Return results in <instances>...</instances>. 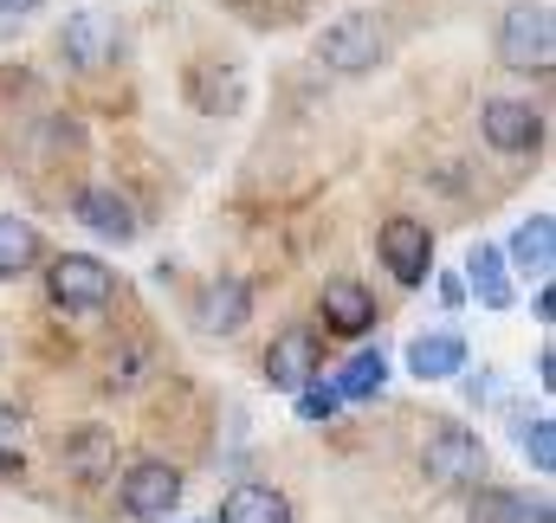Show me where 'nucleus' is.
Listing matches in <instances>:
<instances>
[{
	"mask_svg": "<svg viewBox=\"0 0 556 523\" xmlns=\"http://www.w3.org/2000/svg\"><path fill=\"white\" fill-rule=\"evenodd\" d=\"M46 304L59 317H98L117 304V271L98 253H46Z\"/></svg>",
	"mask_w": 556,
	"mask_h": 523,
	"instance_id": "1",
	"label": "nucleus"
},
{
	"mask_svg": "<svg viewBox=\"0 0 556 523\" xmlns=\"http://www.w3.org/2000/svg\"><path fill=\"white\" fill-rule=\"evenodd\" d=\"M485 465H492V452H485V439H479L466 420H433V426L420 433V472H427V485L472 492V485L485 479Z\"/></svg>",
	"mask_w": 556,
	"mask_h": 523,
	"instance_id": "2",
	"label": "nucleus"
},
{
	"mask_svg": "<svg viewBox=\"0 0 556 523\" xmlns=\"http://www.w3.org/2000/svg\"><path fill=\"white\" fill-rule=\"evenodd\" d=\"M498 65L505 72H525V78H544L556 65V20H551L544 0L505 7V20H498Z\"/></svg>",
	"mask_w": 556,
	"mask_h": 523,
	"instance_id": "3",
	"label": "nucleus"
},
{
	"mask_svg": "<svg viewBox=\"0 0 556 523\" xmlns=\"http://www.w3.org/2000/svg\"><path fill=\"white\" fill-rule=\"evenodd\" d=\"M117 498H124L130 523H168L181 511V465L175 459H130Z\"/></svg>",
	"mask_w": 556,
	"mask_h": 523,
	"instance_id": "4",
	"label": "nucleus"
},
{
	"mask_svg": "<svg viewBox=\"0 0 556 523\" xmlns=\"http://www.w3.org/2000/svg\"><path fill=\"white\" fill-rule=\"evenodd\" d=\"M376 259L389 265V278H395L402 291H420V284L433 278V233H427V220L389 214V220L376 227Z\"/></svg>",
	"mask_w": 556,
	"mask_h": 523,
	"instance_id": "5",
	"label": "nucleus"
},
{
	"mask_svg": "<svg viewBox=\"0 0 556 523\" xmlns=\"http://www.w3.org/2000/svg\"><path fill=\"white\" fill-rule=\"evenodd\" d=\"M382 52H389V46H382V20H376V13H343V20H330L324 39H317V59H324L330 72H343V78L376 72Z\"/></svg>",
	"mask_w": 556,
	"mask_h": 523,
	"instance_id": "6",
	"label": "nucleus"
},
{
	"mask_svg": "<svg viewBox=\"0 0 556 523\" xmlns=\"http://www.w3.org/2000/svg\"><path fill=\"white\" fill-rule=\"evenodd\" d=\"M260 369H266V382H273L278 394H298L311 375H324V336H317L311 323H291V330H278Z\"/></svg>",
	"mask_w": 556,
	"mask_h": 523,
	"instance_id": "7",
	"label": "nucleus"
},
{
	"mask_svg": "<svg viewBox=\"0 0 556 523\" xmlns=\"http://www.w3.org/2000/svg\"><path fill=\"white\" fill-rule=\"evenodd\" d=\"M317 317H324V330L330 336H369L376 323H382V304H376V291L363 284V278H324V291H317Z\"/></svg>",
	"mask_w": 556,
	"mask_h": 523,
	"instance_id": "8",
	"label": "nucleus"
},
{
	"mask_svg": "<svg viewBox=\"0 0 556 523\" xmlns=\"http://www.w3.org/2000/svg\"><path fill=\"white\" fill-rule=\"evenodd\" d=\"M479 130H485V142H492L498 155H538V149H544V117H538L525 98H492V104L479 111Z\"/></svg>",
	"mask_w": 556,
	"mask_h": 523,
	"instance_id": "9",
	"label": "nucleus"
},
{
	"mask_svg": "<svg viewBox=\"0 0 556 523\" xmlns=\"http://www.w3.org/2000/svg\"><path fill=\"white\" fill-rule=\"evenodd\" d=\"M72 220H78L85 233L111 240V246H130V240L142 233L137 207H130L117 188H78V194H72Z\"/></svg>",
	"mask_w": 556,
	"mask_h": 523,
	"instance_id": "10",
	"label": "nucleus"
},
{
	"mask_svg": "<svg viewBox=\"0 0 556 523\" xmlns=\"http://www.w3.org/2000/svg\"><path fill=\"white\" fill-rule=\"evenodd\" d=\"M466 523H551V498H531L525 485H492L479 479L466 492Z\"/></svg>",
	"mask_w": 556,
	"mask_h": 523,
	"instance_id": "11",
	"label": "nucleus"
},
{
	"mask_svg": "<svg viewBox=\"0 0 556 523\" xmlns=\"http://www.w3.org/2000/svg\"><path fill=\"white\" fill-rule=\"evenodd\" d=\"M402 362H408L415 382H459L466 362H472V349H466L459 330H420L415 343L402 349Z\"/></svg>",
	"mask_w": 556,
	"mask_h": 523,
	"instance_id": "12",
	"label": "nucleus"
},
{
	"mask_svg": "<svg viewBox=\"0 0 556 523\" xmlns=\"http://www.w3.org/2000/svg\"><path fill=\"white\" fill-rule=\"evenodd\" d=\"M59 52H65L72 72H104V65L117 59V20H104V13H72L65 33H59Z\"/></svg>",
	"mask_w": 556,
	"mask_h": 523,
	"instance_id": "13",
	"label": "nucleus"
},
{
	"mask_svg": "<svg viewBox=\"0 0 556 523\" xmlns=\"http://www.w3.org/2000/svg\"><path fill=\"white\" fill-rule=\"evenodd\" d=\"M59 465H65V479H78V485L111 479V472H117V433H111V426H72V433L59 439Z\"/></svg>",
	"mask_w": 556,
	"mask_h": 523,
	"instance_id": "14",
	"label": "nucleus"
},
{
	"mask_svg": "<svg viewBox=\"0 0 556 523\" xmlns=\"http://www.w3.org/2000/svg\"><path fill=\"white\" fill-rule=\"evenodd\" d=\"M459 284H466V297H479L485 310H511V304H518V278H511V265H505V246H492V240H479V246L466 253Z\"/></svg>",
	"mask_w": 556,
	"mask_h": 523,
	"instance_id": "15",
	"label": "nucleus"
},
{
	"mask_svg": "<svg viewBox=\"0 0 556 523\" xmlns=\"http://www.w3.org/2000/svg\"><path fill=\"white\" fill-rule=\"evenodd\" d=\"M551 259H556V214H531L518 233H511V246H505V265H511V278H551Z\"/></svg>",
	"mask_w": 556,
	"mask_h": 523,
	"instance_id": "16",
	"label": "nucleus"
},
{
	"mask_svg": "<svg viewBox=\"0 0 556 523\" xmlns=\"http://www.w3.org/2000/svg\"><path fill=\"white\" fill-rule=\"evenodd\" d=\"M247 317H253V284H247V278H220V284H207V291H201L194 323H201L207 336H233Z\"/></svg>",
	"mask_w": 556,
	"mask_h": 523,
	"instance_id": "17",
	"label": "nucleus"
},
{
	"mask_svg": "<svg viewBox=\"0 0 556 523\" xmlns=\"http://www.w3.org/2000/svg\"><path fill=\"white\" fill-rule=\"evenodd\" d=\"M214 523H298V511H291V498L278 485H233L220 498V518Z\"/></svg>",
	"mask_w": 556,
	"mask_h": 523,
	"instance_id": "18",
	"label": "nucleus"
},
{
	"mask_svg": "<svg viewBox=\"0 0 556 523\" xmlns=\"http://www.w3.org/2000/svg\"><path fill=\"white\" fill-rule=\"evenodd\" d=\"M39 265H46V233L20 214H0V284H13Z\"/></svg>",
	"mask_w": 556,
	"mask_h": 523,
	"instance_id": "19",
	"label": "nucleus"
},
{
	"mask_svg": "<svg viewBox=\"0 0 556 523\" xmlns=\"http://www.w3.org/2000/svg\"><path fill=\"white\" fill-rule=\"evenodd\" d=\"M337 394H343V407L350 400H376V394L389 388V349H363V356H350L343 362V375H330Z\"/></svg>",
	"mask_w": 556,
	"mask_h": 523,
	"instance_id": "20",
	"label": "nucleus"
},
{
	"mask_svg": "<svg viewBox=\"0 0 556 523\" xmlns=\"http://www.w3.org/2000/svg\"><path fill=\"white\" fill-rule=\"evenodd\" d=\"M26 465V407L0 400V479H20Z\"/></svg>",
	"mask_w": 556,
	"mask_h": 523,
	"instance_id": "21",
	"label": "nucleus"
},
{
	"mask_svg": "<svg viewBox=\"0 0 556 523\" xmlns=\"http://www.w3.org/2000/svg\"><path fill=\"white\" fill-rule=\"evenodd\" d=\"M518 446H525V459H531V472H556V420L551 413H531V420H518Z\"/></svg>",
	"mask_w": 556,
	"mask_h": 523,
	"instance_id": "22",
	"label": "nucleus"
},
{
	"mask_svg": "<svg viewBox=\"0 0 556 523\" xmlns=\"http://www.w3.org/2000/svg\"><path fill=\"white\" fill-rule=\"evenodd\" d=\"M291 400H298V420H311V426L343 413V394H337V382H324V375H311V382L291 394Z\"/></svg>",
	"mask_w": 556,
	"mask_h": 523,
	"instance_id": "23",
	"label": "nucleus"
},
{
	"mask_svg": "<svg viewBox=\"0 0 556 523\" xmlns=\"http://www.w3.org/2000/svg\"><path fill=\"white\" fill-rule=\"evenodd\" d=\"M531 317H538V323H551V317H556V291H551V278L538 284V297H531Z\"/></svg>",
	"mask_w": 556,
	"mask_h": 523,
	"instance_id": "24",
	"label": "nucleus"
},
{
	"mask_svg": "<svg viewBox=\"0 0 556 523\" xmlns=\"http://www.w3.org/2000/svg\"><path fill=\"white\" fill-rule=\"evenodd\" d=\"M440 304H446V310H466L472 297H466V284H459V278H440Z\"/></svg>",
	"mask_w": 556,
	"mask_h": 523,
	"instance_id": "25",
	"label": "nucleus"
},
{
	"mask_svg": "<svg viewBox=\"0 0 556 523\" xmlns=\"http://www.w3.org/2000/svg\"><path fill=\"white\" fill-rule=\"evenodd\" d=\"M538 382H544V394L556 388V349H551V343H544V349H538Z\"/></svg>",
	"mask_w": 556,
	"mask_h": 523,
	"instance_id": "26",
	"label": "nucleus"
},
{
	"mask_svg": "<svg viewBox=\"0 0 556 523\" xmlns=\"http://www.w3.org/2000/svg\"><path fill=\"white\" fill-rule=\"evenodd\" d=\"M498 388V382H492V375H485V369H479V375H466V394H472V407H479V400H485V394Z\"/></svg>",
	"mask_w": 556,
	"mask_h": 523,
	"instance_id": "27",
	"label": "nucleus"
},
{
	"mask_svg": "<svg viewBox=\"0 0 556 523\" xmlns=\"http://www.w3.org/2000/svg\"><path fill=\"white\" fill-rule=\"evenodd\" d=\"M39 0H0V13H33Z\"/></svg>",
	"mask_w": 556,
	"mask_h": 523,
	"instance_id": "28",
	"label": "nucleus"
},
{
	"mask_svg": "<svg viewBox=\"0 0 556 523\" xmlns=\"http://www.w3.org/2000/svg\"><path fill=\"white\" fill-rule=\"evenodd\" d=\"M0 362H7V343H0Z\"/></svg>",
	"mask_w": 556,
	"mask_h": 523,
	"instance_id": "29",
	"label": "nucleus"
}]
</instances>
